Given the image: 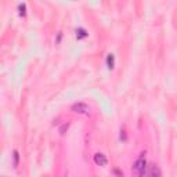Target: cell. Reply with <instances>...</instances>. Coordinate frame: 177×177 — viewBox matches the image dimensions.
Returning a JSON list of instances; mask_svg holds the SVG:
<instances>
[{"mask_svg": "<svg viewBox=\"0 0 177 177\" xmlns=\"http://www.w3.org/2000/svg\"><path fill=\"white\" fill-rule=\"evenodd\" d=\"M133 169H134V170L138 173V176H140V177H144V174H145V169H147V161H145V156H144V154H141L140 158H138L136 162H134V165H133Z\"/></svg>", "mask_w": 177, "mask_h": 177, "instance_id": "obj_1", "label": "cell"}, {"mask_svg": "<svg viewBox=\"0 0 177 177\" xmlns=\"http://www.w3.org/2000/svg\"><path fill=\"white\" fill-rule=\"evenodd\" d=\"M71 109L73 112H77V114H89V111H90L89 105L85 104V102H76L71 107Z\"/></svg>", "mask_w": 177, "mask_h": 177, "instance_id": "obj_2", "label": "cell"}, {"mask_svg": "<svg viewBox=\"0 0 177 177\" xmlns=\"http://www.w3.org/2000/svg\"><path fill=\"white\" fill-rule=\"evenodd\" d=\"M94 162L98 165V166H105V165L108 163V159H107V156H105L104 154L98 152V154L94 155Z\"/></svg>", "mask_w": 177, "mask_h": 177, "instance_id": "obj_3", "label": "cell"}, {"mask_svg": "<svg viewBox=\"0 0 177 177\" xmlns=\"http://www.w3.org/2000/svg\"><path fill=\"white\" fill-rule=\"evenodd\" d=\"M150 177H162V174H161V169L156 166V165H154L152 168L150 169V174H148Z\"/></svg>", "mask_w": 177, "mask_h": 177, "instance_id": "obj_4", "label": "cell"}, {"mask_svg": "<svg viewBox=\"0 0 177 177\" xmlns=\"http://www.w3.org/2000/svg\"><path fill=\"white\" fill-rule=\"evenodd\" d=\"M115 65V57L114 54H108L107 55V67H108L109 69H112Z\"/></svg>", "mask_w": 177, "mask_h": 177, "instance_id": "obj_5", "label": "cell"}, {"mask_svg": "<svg viewBox=\"0 0 177 177\" xmlns=\"http://www.w3.org/2000/svg\"><path fill=\"white\" fill-rule=\"evenodd\" d=\"M76 37L80 40V39H85V37H87V32L83 29V28H77L76 29Z\"/></svg>", "mask_w": 177, "mask_h": 177, "instance_id": "obj_6", "label": "cell"}, {"mask_svg": "<svg viewBox=\"0 0 177 177\" xmlns=\"http://www.w3.org/2000/svg\"><path fill=\"white\" fill-rule=\"evenodd\" d=\"M18 10H19V15H25V10H27V6L22 3V4L18 6Z\"/></svg>", "mask_w": 177, "mask_h": 177, "instance_id": "obj_7", "label": "cell"}, {"mask_svg": "<svg viewBox=\"0 0 177 177\" xmlns=\"http://www.w3.org/2000/svg\"><path fill=\"white\" fill-rule=\"evenodd\" d=\"M18 152H17V151H14V165H15V166H17V165H18Z\"/></svg>", "mask_w": 177, "mask_h": 177, "instance_id": "obj_8", "label": "cell"}, {"mask_svg": "<svg viewBox=\"0 0 177 177\" xmlns=\"http://www.w3.org/2000/svg\"><path fill=\"white\" fill-rule=\"evenodd\" d=\"M68 126H69L68 123H67V125H64V126L61 127V130H59V132H61V133H62V134H64V132H65V130H67V129H68Z\"/></svg>", "mask_w": 177, "mask_h": 177, "instance_id": "obj_9", "label": "cell"}]
</instances>
